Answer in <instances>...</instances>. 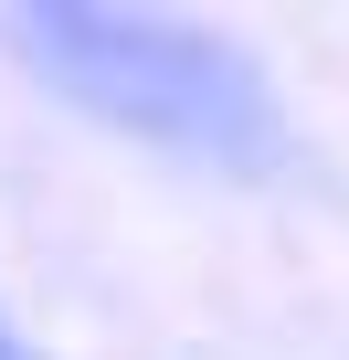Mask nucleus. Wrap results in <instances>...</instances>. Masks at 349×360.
<instances>
[{
    "mask_svg": "<svg viewBox=\"0 0 349 360\" xmlns=\"http://www.w3.org/2000/svg\"><path fill=\"white\" fill-rule=\"evenodd\" d=\"M0 32H11V53H22L53 96H74L85 117H106V127H127V138H148V148H180V159L244 169V180L286 159V117H275L265 75H254L233 43L191 32V22L32 0V11H11Z\"/></svg>",
    "mask_w": 349,
    "mask_h": 360,
    "instance_id": "nucleus-1",
    "label": "nucleus"
},
{
    "mask_svg": "<svg viewBox=\"0 0 349 360\" xmlns=\"http://www.w3.org/2000/svg\"><path fill=\"white\" fill-rule=\"evenodd\" d=\"M0 360H32V349H22V339H11V318H0Z\"/></svg>",
    "mask_w": 349,
    "mask_h": 360,
    "instance_id": "nucleus-2",
    "label": "nucleus"
}]
</instances>
